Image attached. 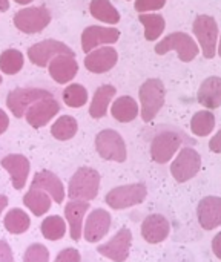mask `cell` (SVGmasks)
Listing matches in <instances>:
<instances>
[{
  "label": "cell",
  "instance_id": "obj_36",
  "mask_svg": "<svg viewBox=\"0 0 221 262\" xmlns=\"http://www.w3.org/2000/svg\"><path fill=\"white\" fill-rule=\"evenodd\" d=\"M165 5L166 0H135V11L138 12L160 11Z\"/></svg>",
  "mask_w": 221,
  "mask_h": 262
},
{
  "label": "cell",
  "instance_id": "obj_7",
  "mask_svg": "<svg viewBox=\"0 0 221 262\" xmlns=\"http://www.w3.org/2000/svg\"><path fill=\"white\" fill-rule=\"evenodd\" d=\"M192 31L200 43L203 57L214 58L217 55V41H218V25L215 18L206 14L197 15L192 25Z\"/></svg>",
  "mask_w": 221,
  "mask_h": 262
},
{
  "label": "cell",
  "instance_id": "obj_27",
  "mask_svg": "<svg viewBox=\"0 0 221 262\" xmlns=\"http://www.w3.org/2000/svg\"><path fill=\"white\" fill-rule=\"evenodd\" d=\"M89 12L95 20L108 25H117L120 21V12L109 0H91Z\"/></svg>",
  "mask_w": 221,
  "mask_h": 262
},
{
  "label": "cell",
  "instance_id": "obj_15",
  "mask_svg": "<svg viewBox=\"0 0 221 262\" xmlns=\"http://www.w3.org/2000/svg\"><path fill=\"white\" fill-rule=\"evenodd\" d=\"M60 111V103L52 97L48 98H42L38 101H35L26 112L25 118L28 121V124L34 129H40L45 127Z\"/></svg>",
  "mask_w": 221,
  "mask_h": 262
},
{
  "label": "cell",
  "instance_id": "obj_41",
  "mask_svg": "<svg viewBox=\"0 0 221 262\" xmlns=\"http://www.w3.org/2000/svg\"><path fill=\"white\" fill-rule=\"evenodd\" d=\"M8 126H9V117L3 109H0V135L6 132Z\"/></svg>",
  "mask_w": 221,
  "mask_h": 262
},
{
  "label": "cell",
  "instance_id": "obj_44",
  "mask_svg": "<svg viewBox=\"0 0 221 262\" xmlns=\"http://www.w3.org/2000/svg\"><path fill=\"white\" fill-rule=\"evenodd\" d=\"M17 5H29L31 2H34V0H14Z\"/></svg>",
  "mask_w": 221,
  "mask_h": 262
},
{
  "label": "cell",
  "instance_id": "obj_32",
  "mask_svg": "<svg viewBox=\"0 0 221 262\" xmlns=\"http://www.w3.org/2000/svg\"><path fill=\"white\" fill-rule=\"evenodd\" d=\"M215 129V115L211 111H200L191 118V130L197 137H208Z\"/></svg>",
  "mask_w": 221,
  "mask_h": 262
},
{
  "label": "cell",
  "instance_id": "obj_25",
  "mask_svg": "<svg viewBox=\"0 0 221 262\" xmlns=\"http://www.w3.org/2000/svg\"><path fill=\"white\" fill-rule=\"evenodd\" d=\"M138 104L131 95H122L115 98L111 106V115L120 123H131L138 117Z\"/></svg>",
  "mask_w": 221,
  "mask_h": 262
},
{
  "label": "cell",
  "instance_id": "obj_4",
  "mask_svg": "<svg viewBox=\"0 0 221 262\" xmlns=\"http://www.w3.org/2000/svg\"><path fill=\"white\" fill-rule=\"evenodd\" d=\"M154 49H155V54L158 55H165L171 51H175L178 54V58L183 63L192 61L198 54V46L194 37L180 31L171 32L169 35H166L163 40H160V43L155 45Z\"/></svg>",
  "mask_w": 221,
  "mask_h": 262
},
{
  "label": "cell",
  "instance_id": "obj_13",
  "mask_svg": "<svg viewBox=\"0 0 221 262\" xmlns=\"http://www.w3.org/2000/svg\"><path fill=\"white\" fill-rule=\"evenodd\" d=\"M112 226V216L105 209H94L88 216L86 223L83 226V238L91 243H100L111 230Z\"/></svg>",
  "mask_w": 221,
  "mask_h": 262
},
{
  "label": "cell",
  "instance_id": "obj_40",
  "mask_svg": "<svg viewBox=\"0 0 221 262\" xmlns=\"http://www.w3.org/2000/svg\"><path fill=\"white\" fill-rule=\"evenodd\" d=\"M212 252L214 255L221 261V232L215 235V238L212 239Z\"/></svg>",
  "mask_w": 221,
  "mask_h": 262
},
{
  "label": "cell",
  "instance_id": "obj_33",
  "mask_svg": "<svg viewBox=\"0 0 221 262\" xmlns=\"http://www.w3.org/2000/svg\"><path fill=\"white\" fill-rule=\"evenodd\" d=\"M25 57L18 49L9 48L0 54V71L6 75H15L22 71Z\"/></svg>",
  "mask_w": 221,
  "mask_h": 262
},
{
  "label": "cell",
  "instance_id": "obj_29",
  "mask_svg": "<svg viewBox=\"0 0 221 262\" xmlns=\"http://www.w3.org/2000/svg\"><path fill=\"white\" fill-rule=\"evenodd\" d=\"M140 23L145 28V38L148 41H155L166 28L165 17L162 14H151V12H142L138 15Z\"/></svg>",
  "mask_w": 221,
  "mask_h": 262
},
{
  "label": "cell",
  "instance_id": "obj_37",
  "mask_svg": "<svg viewBox=\"0 0 221 262\" xmlns=\"http://www.w3.org/2000/svg\"><path fill=\"white\" fill-rule=\"evenodd\" d=\"M54 262H82V255H80L78 250H75L72 247H68V249H63L55 256Z\"/></svg>",
  "mask_w": 221,
  "mask_h": 262
},
{
  "label": "cell",
  "instance_id": "obj_18",
  "mask_svg": "<svg viewBox=\"0 0 221 262\" xmlns=\"http://www.w3.org/2000/svg\"><path fill=\"white\" fill-rule=\"evenodd\" d=\"M118 61V54L111 46H100L92 49L85 57V68L92 74L109 72Z\"/></svg>",
  "mask_w": 221,
  "mask_h": 262
},
{
  "label": "cell",
  "instance_id": "obj_20",
  "mask_svg": "<svg viewBox=\"0 0 221 262\" xmlns=\"http://www.w3.org/2000/svg\"><path fill=\"white\" fill-rule=\"evenodd\" d=\"M197 220L205 230L221 227V196H205L197 206Z\"/></svg>",
  "mask_w": 221,
  "mask_h": 262
},
{
  "label": "cell",
  "instance_id": "obj_1",
  "mask_svg": "<svg viewBox=\"0 0 221 262\" xmlns=\"http://www.w3.org/2000/svg\"><path fill=\"white\" fill-rule=\"evenodd\" d=\"M185 143L192 144L194 141L180 129L165 127L158 134H155L151 141V158L157 164H166L172 160V157Z\"/></svg>",
  "mask_w": 221,
  "mask_h": 262
},
{
  "label": "cell",
  "instance_id": "obj_39",
  "mask_svg": "<svg viewBox=\"0 0 221 262\" xmlns=\"http://www.w3.org/2000/svg\"><path fill=\"white\" fill-rule=\"evenodd\" d=\"M209 149L214 152V154H221V129L211 138L209 141Z\"/></svg>",
  "mask_w": 221,
  "mask_h": 262
},
{
  "label": "cell",
  "instance_id": "obj_30",
  "mask_svg": "<svg viewBox=\"0 0 221 262\" xmlns=\"http://www.w3.org/2000/svg\"><path fill=\"white\" fill-rule=\"evenodd\" d=\"M40 230L45 239L48 241H58L66 235L68 230V223L58 216V215H51L45 218L40 224Z\"/></svg>",
  "mask_w": 221,
  "mask_h": 262
},
{
  "label": "cell",
  "instance_id": "obj_9",
  "mask_svg": "<svg viewBox=\"0 0 221 262\" xmlns=\"http://www.w3.org/2000/svg\"><path fill=\"white\" fill-rule=\"evenodd\" d=\"M48 97H52V94L42 88H15L8 92L6 106L15 118H23L35 101Z\"/></svg>",
  "mask_w": 221,
  "mask_h": 262
},
{
  "label": "cell",
  "instance_id": "obj_43",
  "mask_svg": "<svg viewBox=\"0 0 221 262\" xmlns=\"http://www.w3.org/2000/svg\"><path fill=\"white\" fill-rule=\"evenodd\" d=\"M9 9V0H0V12H6Z\"/></svg>",
  "mask_w": 221,
  "mask_h": 262
},
{
  "label": "cell",
  "instance_id": "obj_24",
  "mask_svg": "<svg viewBox=\"0 0 221 262\" xmlns=\"http://www.w3.org/2000/svg\"><path fill=\"white\" fill-rule=\"evenodd\" d=\"M115 94H117L115 86H112V84H102L94 92V97H92L91 104H89V115L92 118H95V120L106 117L109 104H111V100L115 97Z\"/></svg>",
  "mask_w": 221,
  "mask_h": 262
},
{
  "label": "cell",
  "instance_id": "obj_34",
  "mask_svg": "<svg viewBox=\"0 0 221 262\" xmlns=\"http://www.w3.org/2000/svg\"><path fill=\"white\" fill-rule=\"evenodd\" d=\"M88 101V91L80 83H71L63 89V103L68 107H82Z\"/></svg>",
  "mask_w": 221,
  "mask_h": 262
},
{
  "label": "cell",
  "instance_id": "obj_12",
  "mask_svg": "<svg viewBox=\"0 0 221 262\" xmlns=\"http://www.w3.org/2000/svg\"><path fill=\"white\" fill-rule=\"evenodd\" d=\"M132 247V232L128 227L120 229L109 241L97 247L98 255L114 262H125L129 258Z\"/></svg>",
  "mask_w": 221,
  "mask_h": 262
},
{
  "label": "cell",
  "instance_id": "obj_3",
  "mask_svg": "<svg viewBox=\"0 0 221 262\" xmlns=\"http://www.w3.org/2000/svg\"><path fill=\"white\" fill-rule=\"evenodd\" d=\"M138 98L142 103L140 107V115L145 123L152 121L162 107L165 106V98H166V89L162 80L158 78H148L138 91Z\"/></svg>",
  "mask_w": 221,
  "mask_h": 262
},
{
  "label": "cell",
  "instance_id": "obj_23",
  "mask_svg": "<svg viewBox=\"0 0 221 262\" xmlns=\"http://www.w3.org/2000/svg\"><path fill=\"white\" fill-rule=\"evenodd\" d=\"M198 103L206 109H217L221 106V77L206 78L198 89Z\"/></svg>",
  "mask_w": 221,
  "mask_h": 262
},
{
  "label": "cell",
  "instance_id": "obj_19",
  "mask_svg": "<svg viewBox=\"0 0 221 262\" xmlns=\"http://www.w3.org/2000/svg\"><path fill=\"white\" fill-rule=\"evenodd\" d=\"M171 233V224L165 215L152 213L142 223V236L148 244H160L168 239Z\"/></svg>",
  "mask_w": 221,
  "mask_h": 262
},
{
  "label": "cell",
  "instance_id": "obj_5",
  "mask_svg": "<svg viewBox=\"0 0 221 262\" xmlns=\"http://www.w3.org/2000/svg\"><path fill=\"white\" fill-rule=\"evenodd\" d=\"M148 196V189L143 183L125 184L114 187L105 196V203L112 210H125L142 204Z\"/></svg>",
  "mask_w": 221,
  "mask_h": 262
},
{
  "label": "cell",
  "instance_id": "obj_42",
  "mask_svg": "<svg viewBox=\"0 0 221 262\" xmlns=\"http://www.w3.org/2000/svg\"><path fill=\"white\" fill-rule=\"evenodd\" d=\"M6 206H8V196L0 195V215L3 213V210L6 209Z\"/></svg>",
  "mask_w": 221,
  "mask_h": 262
},
{
  "label": "cell",
  "instance_id": "obj_2",
  "mask_svg": "<svg viewBox=\"0 0 221 262\" xmlns=\"http://www.w3.org/2000/svg\"><path fill=\"white\" fill-rule=\"evenodd\" d=\"M100 190V173L92 167H78L68 183L66 195L69 200L92 201Z\"/></svg>",
  "mask_w": 221,
  "mask_h": 262
},
{
  "label": "cell",
  "instance_id": "obj_46",
  "mask_svg": "<svg viewBox=\"0 0 221 262\" xmlns=\"http://www.w3.org/2000/svg\"><path fill=\"white\" fill-rule=\"evenodd\" d=\"M3 83V78H2V75H0V84Z\"/></svg>",
  "mask_w": 221,
  "mask_h": 262
},
{
  "label": "cell",
  "instance_id": "obj_31",
  "mask_svg": "<svg viewBox=\"0 0 221 262\" xmlns=\"http://www.w3.org/2000/svg\"><path fill=\"white\" fill-rule=\"evenodd\" d=\"M78 130V123L71 115H62L51 126V135L58 141H68L75 137Z\"/></svg>",
  "mask_w": 221,
  "mask_h": 262
},
{
  "label": "cell",
  "instance_id": "obj_14",
  "mask_svg": "<svg viewBox=\"0 0 221 262\" xmlns=\"http://www.w3.org/2000/svg\"><path fill=\"white\" fill-rule=\"evenodd\" d=\"M120 38V31L117 28L105 26H88L82 32V49L85 54H89L92 49L100 48L102 45H114Z\"/></svg>",
  "mask_w": 221,
  "mask_h": 262
},
{
  "label": "cell",
  "instance_id": "obj_17",
  "mask_svg": "<svg viewBox=\"0 0 221 262\" xmlns=\"http://www.w3.org/2000/svg\"><path fill=\"white\" fill-rule=\"evenodd\" d=\"M91 209L89 201H78L71 200L65 206V220L68 223L71 239L80 241L83 236V226H85V216Z\"/></svg>",
  "mask_w": 221,
  "mask_h": 262
},
{
  "label": "cell",
  "instance_id": "obj_38",
  "mask_svg": "<svg viewBox=\"0 0 221 262\" xmlns=\"http://www.w3.org/2000/svg\"><path fill=\"white\" fill-rule=\"evenodd\" d=\"M0 262H14L12 250L5 239H0Z\"/></svg>",
  "mask_w": 221,
  "mask_h": 262
},
{
  "label": "cell",
  "instance_id": "obj_45",
  "mask_svg": "<svg viewBox=\"0 0 221 262\" xmlns=\"http://www.w3.org/2000/svg\"><path fill=\"white\" fill-rule=\"evenodd\" d=\"M218 55L221 57V37H220V43H218Z\"/></svg>",
  "mask_w": 221,
  "mask_h": 262
},
{
  "label": "cell",
  "instance_id": "obj_6",
  "mask_svg": "<svg viewBox=\"0 0 221 262\" xmlns=\"http://www.w3.org/2000/svg\"><path fill=\"white\" fill-rule=\"evenodd\" d=\"M95 150L106 161L125 163L128 158L126 143L114 129H103L95 137Z\"/></svg>",
  "mask_w": 221,
  "mask_h": 262
},
{
  "label": "cell",
  "instance_id": "obj_8",
  "mask_svg": "<svg viewBox=\"0 0 221 262\" xmlns=\"http://www.w3.org/2000/svg\"><path fill=\"white\" fill-rule=\"evenodd\" d=\"M51 18L46 6H28L15 12L14 26L23 34H38L51 23Z\"/></svg>",
  "mask_w": 221,
  "mask_h": 262
},
{
  "label": "cell",
  "instance_id": "obj_10",
  "mask_svg": "<svg viewBox=\"0 0 221 262\" xmlns=\"http://www.w3.org/2000/svg\"><path fill=\"white\" fill-rule=\"evenodd\" d=\"M202 169V155L192 149L185 146L175 157L171 164V173L177 183H188L197 177Z\"/></svg>",
  "mask_w": 221,
  "mask_h": 262
},
{
  "label": "cell",
  "instance_id": "obj_21",
  "mask_svg": "<svg viewBox=\"0 0 221 262\" xmlns=\"http://www.w3.org/2000/svg\"><path fill=\"white\" fill-rule=\"evenodd\" d=\"M31 189H38V190L46 192L52 198V201L57 204H62L66 196V190H65L62 180L51 170L37 172L31 181Z\"/></svg>",
  "mask_w": 221,
  "mask_h": 262
},
{
  "label": "cell",
  "instance_id": "obj_16",
  "mask_svg": "<svg viewBox=\"0 0 221 262\" xmlns=\"http://www.w3.org/2000/svg\"><path fill=\"white\" fill-rule=\"evenodd\" d=\"M0 164L8 172L9 180L12 183V187L15 190H22L28 181V177H29V170H31L29 160L25 155L11 154V155H6Z\"/></svg>",
  "mask_w": 221,
  "mask_h": 262
},
{
  "label": "cell",
  "instance_id": "obj_26",
  "mask_svg": "<svg viewBox=\"0 0 221 262\" xmlns=\"http://www.w3.org/2000/svg\"><path fill=\"white\" fill-rule=\"evenodd\" d=\"M23 204L34 216H43L49 212L52 206V198L43 190L29 187V190L23 196Z\"/></svg>",
  "mask_w": 221,
  "mask_h": 262
},
{
  "label": "cell",
  "instance_id": "obj_22",
  "mask_svg": "<svg viewBox=\"0 0 221 262\" xmlns=\"http://www.w3.org/2000/svg\"><path fill=\"white\" fill-rule=\"evenodd\" d=\"M48 72L51 78L58 84H66L74 80L78 72V63L75 55H57L48 64Z\"/></svg>",
  "mask_w": 221,
  "mask_h": 262
},
{
  "label": "cell",
  "instance_id": "obj_11",
  "mask_svg": "<svg viewBox=\"0 0 221 262\" xmlns=\"http://www.w3.org/2000/svg\"><path fill=\"white\" fill-rule=\"evenodd\" d=\"M75 55L74 51L54 38H48V40H42L38 43H34L32 46H29L28 49V58L32 64L38 66V68H48L49 61L57 57V55Z\"/></svg>",
  "mask_w": 221,
  "mask_h": 262
},
{
  "label": "cell",
  "instance_id": "obj_28",
  "mask_svg": "<svg viewBox=\"0 0 221 262\" xmlns=\"http://www.w3.org/2000/svg\"><path fill=\"white\" fill-rule=\"evenodd\" d=\"M3 227L11 235H22L29 230L31 218L22 209H11L3 218Z\"/></svg>",
  "mask_w": 221,
  "mask_h": 262
},
{
  "label": "cell",
  "instance_id": "obj_35",
  "mask_svg": "<svg viewBox=\"0 0 221 262\" xmlns=\"http://www.w3.org/2000/svg\"><path fill=\"white\" fill-rule=\"evenodd\" d=\"M23 262H49V250L43 244H31L25 250Z\"/></svg>",
  "mask_w": 221,
  "mask_h": 262
}]
</instances>
